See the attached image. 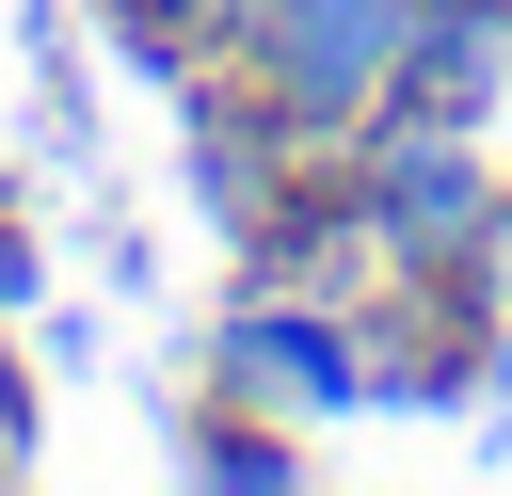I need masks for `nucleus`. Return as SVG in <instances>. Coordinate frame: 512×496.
I'll return each mask as SVG.
<instances>
[{
  "mask_svg": "<svg viewBox=\"0 0 512 496\" xmlns=\"http://www.w3.org/2000/svg\"><path fill=\"white\" fill-rule=\"evenodd\" d=\"M320 176H336V208L368 224L384 272H448V256H480V240H496V192H512L496 128H432V112H368L352 144H320Z\"/></svg>",
  "mask_w": 512,
  "mask_h": 496,
  "instance_id": "f257e3e1",
  "label": "nucleus"
},
{
  "mask_svg": "<svg viewBox=\"0 0 512 496\" xmlns=\"http://www.w3.org/2000/svg\"><path fill=\"white\" fill-rule=\"evenodd\" d=\"M400 48H416V0H272L224 80H240L288 144H352V128L400 96Z\"/></svg>",
  "mask_w": 512,
  "mask_h": 496,
  "instance_id": "f03ea898",
  "label": "nucleus"
},
{
  "mask_svg": "<svg viewBox=\"0 0 512 496\" xmlns=\"http://www.w3.org/2000/svg\"><path fill=\"white\" fill-rule=\"evenodd\" d=\"M208 384L288 416V432H336V416H368V320L336 288H256L240 272V304L208 320Z\"/></svg>",
  "mask_w": 512,
  "mask_h": 496,
  "instance_id": "7ed1b4c3",
  "label": "nucleus"
},
{
  "mask_svg": "<svg viewBox=\"0 0 512 496\" xmlns=\"http://www.w3.org/2000/svg\"><path fill=\"white\" fill-rule=\"evenodd\" d=\"M352 320H368V400H384V416H448V400L512 384V336H496L480 256H448V272H368Z\"/></svg>",
  "mask_w": 512,
  "mask_h": 496,
  "instance_id": "20e7f679",
  "label": "nucleus"
},
{
  "mask_svg": "<svg viewBox=\"0 0 512 496\" xmlns=\"http://www.w3.org/2000/svg\"><path fill=\"white\" fill-rule=\"evenodd\" d=\"M176 464H192V480H224V496H288V480H304V432H288V416H256V400H224V384H208V416H192V432H176Z\"/></svg>",
  "mask_w": 512,
  "mask_h": 496,
  "instance_id": "39448f33",
  "label": "nucleus"
},
{
  "mask_svg": "<svg viewBox=\"0 0 512 496\" xmlns=\"http://www.w3.org/2000/svg\"><path fill=\"white\" fill-rule=\"evenodd\" d=\"M16 304H48V240H32V208L0 192V320H16Z\"/></svg>",
  "mask_w": 512,
  "mask_h": 496,
  "instance_id": "423d86ee",
  "label": "nucleus"
},
{
  "mask_svg": "<svg viewBox=\"0 0 512 496\" xmlns=\"http://www.w3.org/2000/svg\"><path fill=\"white\" fill-rule=\"evenodd\" d=\"M32 464V368H16V336H0V480Z\"/></svg>",
  "mask_w": 512,
  "mask_h": 496,
  "instance_id": "0eeeda50",
  "label": "nucleus"
},
{
  "mask_svg": "<svg viewBox=\"0 0 512 496\" xmlns=\"http://www.w3.org/2000/svg\"><path fill=\"white\" fill-rule=\"evenodd\" d=\"M480 288H496V336H512V192H496V240H480Z\"/></svg>",
  "mask_w": 512,
  "mask_h": 496,
  "instance_id": "6e6552de",
  "label": "nucleus"
}]
</instances>
